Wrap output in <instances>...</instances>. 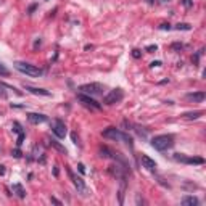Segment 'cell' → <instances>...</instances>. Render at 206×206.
<instances>
[{
  "label": "cell",
  "mask_w": 206,
  "mask_h": 206,
  "mask_svg": "<svg viewBox=\"0 0 206 206\" xmlns=\"http://www.w3.org/2000/svg\"><path fill=\"white\" fill-rule=\"evenodd\" d=\"M103 137L111 138V140H116V142H124L129 147H132V137H130L129 134H126V132H121V130L116 129V127H108V129H105V130H103Z\"/></svg>",
  "instance_id": "6da1fadb"
},
{
  "label": "cell",
  "mask_w": 206,
  "mask_h": 206,
  "mask_svg": "<svg viewBox=\"0 0 206 206\" xmlns=\"http://www.w3.org/2000/svg\"><path fill=\"white\" fill-rule=\"evenodd\" d=\"M174 145V137L172 135H167V134H163V135H156L152 138V147L158 152H166V150L172 148Z\"/></svg>",
  "instance_id": "7a4b0ae2"
},
{
  "label": "cell",
  "mask_w": 206,
  "mask_h": 206,
  "mask_svg": "<svg viewBox=\"0 0 206 206\" xmlns=\"http://www.w3.org/2000/svg\"><path fill=\"white\" fill-rule=\"evenodd\" d=\"M15 69H18L20 73L26 74V76H31V77H40L44 71L35 66V64H31V63H24V61H15Z\"/></svg>",
  "instance_id": "3957f363"
},
{
  "label": "cell",
  "mask_w": 206,
  "mask_h": 206,
  "mask_svg": "<svg viewBox=\"0 0 206 206\" xmlns=\"http://www.w3.org/2000/svg\"><path fill=\"white\" fill-rule=\"evenodd\" d=\"M77 90H79V93H86V95H101L103 86L98 82H92V84H84Z\"/></svg>",
  "instance_id": "277c9868"
},
{
  "label": "cell",
  "mask_w": 206,
  "mask_h": 206,
  "mask_svg": "<svg viewBox=\"0 0 206 206\" xmlns=\"http://www.w3.org/2000/svg\"><path fill=\"white\" fill-rule=\"evenodd\" d=\"M123 98H124L123 89H113V90H110V93L105 95L103 103H105V105H116V103L123 101Z\"/></svg>",
  "instance_id": "5b68a950"
},
{
  "label": "cell",
  "mask_w": 206,
  "mask_h": 206,
  "mask_svg": "<svg viewBox=\"0 0 206 206\" xmlns=\"http://www.w3.org/2000/svg\"><path fill=\"white\" fill-rule=\"evenodd\" d=\"M66 172H68V176H69V179L73 180V185L77 189V192H79L81 195H87V192H89V190H87L86 182H84V180L81 179V177H77L76 174H74V172H73V169H71V167H68V166H66Z\"/></svg>",
  "instance_id": "8992f818"
},
{
  "label": "cell",
  "mask_w": 206,
  "mask_h": 206,
  "mask_svg": "<svg viewBox=\"0 0 206 206\" xmlns=\"http://www.w3.org/2000/svg\"><path fill=\"white\" fill-rule=\"evenodd\" d=\"M174 160L184 164H203L204 160L200 156H187L184 153H174Z\"/></svg>",
  "instance_id": "52a82bcc"
},
{
  "label": "cell",
  "mask_w": 206,
  "mask_h": 206,
  "mask_svg": "<svg viewBox=\"0 0 206 206\" xmlns=\"http://www.w3.org/2000/svg\"><path fill=\"white\" fill-rule=\"evenodd\" d=\"M77 100L82 103L84 106H87L90 110H101V105L98 101H95L90 95H86V93H77Z\"/></svg>",
  "instance_id": "ba28073f"
},
{
  "label": "cell",
  "mask_w": 206,
  "mask_h": 206,
  "mask_svg": "<svg viewBox=\"0 0 206 206\" xmlns=\"http://www.w3.org/2000/svg\"><path fill=\"white\" fill-rule=\"evenodd\" d=\"M52 132L57 135L58 138H64V137H66V132H68V130H66V124H64L61 119H55L52 123Z\"/></svg>",
  "instance_id": "9c48e42d"
},
{
  "label": "cell",
  "mask_w": 206,
  "mask_h": 206,
  "mask_svg": "<svg viewBox=\"0 0 206 206\" xmlns=\"http://www.w3.org/2000/svg\"><path fill=\"white\" fill-rule=\"evenodd\" d=\"M140 163H142V166L145 167L147 171H156V161L155 160H152L148 155H142L140 156Z\"/></svg>",
  "instance_id": "30bf717a"
},
{
  "label": "cell",
  "mask_w": 206,
  "mask_h": 206,
  "mask_svg": "<svg viewBox=\"0 0 206 206\" xmlns=\"http://www.w3.org/2000/svg\"><path fill=\"white\" fill-rule=\"evenodd\" d=\"M49 119L45 115H40V113H29L27 115V121H29L31 124H42L45 121Z\"/></svg>",
  "instance_id": "8fae6325"
},
{
  "label": "cell",
  "mask_w": 206,
  "mask_h": 206,
  "mask_svg": "<svg viewBox=\"0 0 206 206\" xmlns=\"http://www.w3.org/2000/svg\"><path fill=\"white\" fill-rule=\"evenodd\" d=\"M185 98L189 100V101L201 103V101L206 98V93H204L203 90H200V92H193V93H187V95H185Z\"/></svg>",
  "instance_id": "7c38bea8"
},
{
  "label": "cell",
  "mask_w": 206,
  "mask_h": 206,
  "mask_svg": "<svg viewBox=\"0 0 206 206\" xmlns=\"http://www.w3.org/2000/svg\"><path fill=\"white\" fill-rule=\"evenodd\" d=\"M123 169H126V167H121L119 164H113V166H110L108 167V172L111 174V176H115V177H119V179H124V172H123Z\"/></svg>",
  "instance_id": "4fadbf2b"
},
{
  "label": "cell",
  "mask_w": 206,
  "mask_h": 206,
  "mask_svg": "<svg viewBox=\"0 0 206 206\" xmlns=\"http://www.w3.org/2000/svg\"><path fill=\"white\" fill-rule=\"evenodd\" d=\"M26 90L31 92V93H34V95H42V97H50V95H52L49 90H45V89H37V87H31V86H26Z\"/></svg>",
  "instance_id": "5bb4252c"
},
{
  "label": "cell",
  "mask_w": 206,
  "mask_h": 206,
  "mask_svg": "<svg viewBox=\"0 0 206 206\" xmlns=\"http://www.w3.org/2000/svg\"><path fill=\"white\" fill-rule=\"evenodd\" d=\"M180 203L184 206H196V204H198V198H196V196H192V195H187V196L182 198Z\"/></svg>",
  "instance_id": "9a60e30c"
},
{
  "label": "cell",
  "mask_w": 206,
  "mask_h": 206,
  "mask_svg": "<svg viewBox=\"0 0 206 206\" xmlns=\"http://www.w3.org/2000/svg\"><path fill=\"white\" fill-rule=\"evenodd\" d=\"M12 189H13V192L16 193L18 198H24V196H26V190H24V187H23L21 184H13Z\"/></svg>",
  "instance_id": "2e32d148"
},
{
  "label": "cell",
  "mask_w": 206,
  "mask_h": 206,
  "mask_svg": "<svg viewBox=\"0 0 206 206\" xmlns=\"http://www.w3.org/2000/svg\"><path fill=\"white\" fill-rule=\"evenodd\" d=\"M50 145H52V147H53L55 150H57V152H60L61 155H66V153H68V150L64 148V147H63V145H61V143L58 142V140L52 138V140H50Z\"/></svg>",
  "instance_id": "e0dca14e"
},
{
  "label": "cell",
  "mask_w": 206,
  "mask_h": 206,
  "mask_svg": "<svg viewBox=\"0 0 206 206\" xmlns=\"http://www.w3.org/2000/svg\"><path fill=\"white\" fill-rule=\"evenodd\" d=\"M201 115H203V111H189V113H184L182 118L187 121H192V119H198Z\"/></svg>",
  "instance_id": "ac0fdd59"
},
{
  "label": "cell",
  "mask_w": 206,
  "mask_h": 206,
  "mask_svg": "<svg viewBox=\"0 0 206 206\" xmlns=\"http://www.w3.org/2000/svg\"><path fill=\"white\" fill-rule=\"evenodd\" d=\"M174 29H176V31H190V29H192V26H190V24H187V23H179V24L174 27Z\"/></svg>",
  "instance_id": "d6986e66"
},
{
  "label": "cell",
  "mask_w": 206,
  "mask_h": 206,
  "mask_svg": "<svg viewBox=\"0 0 206 206\" xmlns=\"http://www.w3.org/2000/svg\"><path fill=\"white\" fill-rule=\"evenodd\" d=\"M0 76H10V71H8L7 68H5V64H2V63H0Z\"/></svg>",
  "instance_id": "ffe728a7"
},
{
  "label": "cell",
  "mask_w": 206,
  "mask_h": 206,
  "mask_svg": "<svg viewBox=\"0 0 206 206\" xmlns=\"http://www.w3.org/2000/svg\"><path fill=\"white\" fill-rule=\"evenodd\" d=\"M24 132H20V135H18V140H16V147H21L23 142H24Z\"/></svg>",
  "instance_id": "44dd1931"
},
{
  "label": "cell",
  "mask_w": 206,
  "mask_h": 206,
  "mask_svg": "<svg viewBox=\"0 0 206 206\" xmlns=\"http://www.w3.org/2000/svg\"><path fill=\"white\" fill-rule=\"evenodd\" d=\"M13 130H15V132H18V134H20V132H23V129H21L20 123H16V121H15V123H13Z\"/></svg>",
  "instance_id": "7402d4cb"
},
{
  "label": "cell",
  "mask_w": 206,
  "mask_h": 206,
  "mask_svg": "<svg viewBox=\"0 0 206 206\" xmlns=\"http://www.w3.org/2000/svg\"><path fill=\"white\" fill-rule=\"evenodd\" d=\"M12 156H15V158H21V150H20V147L13 150V152H12Z\"/></svg>",
  "instance_id": "603a6c76"
},
{
  "label": "cell",
  "mask_w": 206,
  "mask_h": 206,
  "mask_svg": "<svg viewBox=\"0 0 206 206\" xmlns=\"http://www.w3.org/2000/svg\"><path fill=\"white\" fill-rule=\"evenodd\" d=\"M171 49H172V50H182V49H184V45L179 44V42H176V44L171 45Z\"/></svg>",
  "instance_id": "cb8c5ba5"
},
{
  "label": "cell",
  "mask_w": 206,
  "mask_h": 206,
  "mask_svg": "<svg viewBox=\"0 0 206 206\" xmlns=\"http://www.w3.org/2000/svg\"><path fill=\"white\" fill-rule=\"evenodd\" d=\"M160 29L161 31H169L171 29V24L169 23H163V24H160Z\"/></svg>",
  "instance_id": "d4e9b609"
},
{
  "label": "cell",
  "mask_w": 206,
  "mask_h": 206,
  "mask_svg": "<svg viewBox=\"0 0 206 206\" xmlns=\"http://www.w3.org/2000/svg\"><path fill=\"white\" fill-rule=\"evenodd\" d=\"M182 5H184L185 8H190V7L193 5V0H182Z\"/></svg>",
  "instance_id": "484cf974"
},
{
  "label": "cell",
  "mask_w": 206,
  "mask_h": 206,
  "mask_svg": "<svg viewBox=\"0 0 206 206\" xmlns=\"http://www.w3.org/2000/svg\"><path fill=\"white\" fill-rule=\"evenodd\" d=\"M77 169H79V172H81V174H86V166H84L82 163H79V164H77Z\"/></svg>",
  "instance_id": "4316f807"
},
{
  "label": "cell",
  "mask_w": 206,
  "mask_h": 206,
  "mask_svg": "<svg viewBox=\"0 0 206 206\" xmlns=\"http://www.w3.org/2000/svg\"><path fill=\"white\" fill-rule=\"evenodd\" d=\"M145 50H147V52H156V50H158V47H156V45H148Z\"/></svg>",
  "instance_id": "83f0119b"
},
{
  "label": "cell",
  "mask_w": 206,
  "mask_h": 206,
  "mask_svg": "<svg viewBox=\"0 0 206 206\" xmlns=\"http://www.w3.org/2000/svg\"><path fill=\"white\" fill-rule=\"evenodd\" d=\"M132 57L134 58H140V57H142V53H140V50H132Z\"/></svg>",
  "instance_id": "f1b7e54d"
},
{
  "label": "cell",
  "mask_w": 206,
  "mask_h": 206,
  "mask_svg": "<svg viewBox=\"0 0 206 206\" xmlns=\"http://www.w3.org/2000/svg\"><path fill=\"white\" fill-rule=\"evenodd\" d=\"M150 66H152V68H158V66H161V61H152V63H150Z\"/></svg>",
  "instance_id": "f546056e"
},
{
  "label": "cell",
  "mask_w": 206,
  "mask_h": 206,
  "mask_svg": "<svg viewBox=\"0 0 206 206\" xmlns=\"http://www.w3.org/2000/svg\"><path fill=\"white\" fill-rule=\"evenodd\" d=\"M50 201H52V203H55V204H58V206H61V204H63L60 200H57V198H55V196H52V198H50Z\"/></svg>",
  "instance_id": "4dcf8cb0"
},
{
  "label": "cell",
  "mask_w": 206,
  "mask_h": 206,
  "mask_svg": "<svg viewBox=\"0 0 206 206\" xmlns=\"http://www.w3.org/2000/svg\"><path fill=\"white\" fill-rule=\"evenodd\" d=\"M5 174V166H0V176Z\"/></svg>",
  "instance_id": "1f68e13d"
},
{
  "label": "cell",
  "mask_w": 206,
  "mask_h": 206,
  "mask_svg": "<svg viewBox=\"0 0 206 206\" xmlns=\"http://www.w3.org/2000/svg\"><path fill=\"white\" fill-rule=\"evenodd\" d=\"M71 137H73V142H74V143H77V137H76V134H73Z\"/></svg>",
  "instance_id": "d6a6232c"
},
{
  "label": "cell",
  "mask_w": 206,
  "mask_h": 206,
  "mask_svg": "<svg viewBox=\"0 0 206 206\" xmlns=\"http://www.w3.org/2000/svg\"><path fill=\"white\" fill-rule=\"evenodd\" d=\"M147 2H148V3H155V0H147Z\"/></svg>",
  "instance_id": "836d02e7"
},
{
  "label": "cell",
  "mask_w": 206,
  "mask_h": 206,
  "mask_svg": "<svg viewBox=\"0 0 206 206\" xmlns=\"http://www.w3.org/2000/svg\"><path fill=\"white\" fill-rule=\"evenodd\" d=\"M161 2H169V0H161Z\"/></svg>",
  "instance_id": "e575fe53"
}]
</instances>
